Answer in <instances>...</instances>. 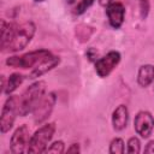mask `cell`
Masks as SVG:
<instances>
[{
    "instance_id": "1",
    "label": "cell",
    "mask_w": 154,
    "mask_h": 154,
    "mask_svg": "<svg viewBox=\"0 0 154 154\" xmlns=\"http://www.w3.org/2000/svg\"><path fill=\"white\" fill-rule=\"evenodd\" d=\"M35 31L36 26L32 22L16 24L1 20V51L18 52L24 49L31 41Z\"/></svg>"
},
{
    "instance_id": "2",
    "label": "cell",
    "mask_w": 154,
    "mask_h": 154,
    "mask_svg": "<svg viewBox=\"0 0 154 154\" xmlns=\"http://www.w3.org/2000/svg\"><path fill=\"white\" fill-rule=\"evenodd\" d=\"M46 83L43 81H38L29 85L25 91L19 96L18 101V114L25 117L30 112L34 111L36 105L40 102L42 96L45 95Z\"/></svg>"
},
{
    "instance_id": "3",
    "label": "cell",
    "mask_w": 154,
    "mask_h": 154,
    "mask_svg": "<svg viewBox=\"0 0 154 154\" xmlns=\"http://www.w3.org/2000/svg\"><path fill=\"white\" fill-rule=\"evenodd\" d=\"M55 132V124L48 123L42 125L38 130L35 131V134L30 137V142L28 146V153H45L47 152V146L49 141L52 140L53 135Z\"/></svg>"
},
{
    "instance_id": "4",
    "label": "cell",
    "mask_w": 154,
    "mask_h": 154,
    "mask_svg": "<svg viewBox=\"0 0 154 154\" xmlns=\"http://www.w3.org/2000/svg\"><path fill=\"white\" fill-rule=\"evenodd\" d=\"M52 55V53L48 49H37L29 53H25L23 55H14L10 57L6 60V64L14 69H29L36 66L40 61H42L45 58Z\"/></svg>"
},
{
    "instance_id": "5",
    "label": "cell",
    "mask_w": 154,
    "mask_h": 154,
    "mask_svg": "<svg viewBox=\"0 0 154 154\" xmlns=\"http://www.w3.org/2000/svg\"><path fill=\"white\" fill-rule=\"evenodd\" d=\"M18 101L19 96L10 95L2 107L1 117H0V130L1 134H6L13 126L16 116L18 114Z\"/></svg>"
},
{
    "instance_id": "6",
    "label": "cell",
    "mask_w": 154,
    "mask_h": 154,
    "mask_svg": "<svg viewBox=\"0 0 154 154\" xmlns=\"http://www.w3.org/2000/svg\"><path fill=\"white\" fill-rule=\"evenodd\" d=\"M55 101H57V96L54 93H49V94L42 96V99L40 100V102L36 105V107L32 111L34 122L36 124L43 123L51 116L53 107L55 105Z\"/></svg>"
},
{
    "instance_id": "7",
    "label": "cell",
    "mask_w": 154,
    "mask_h": 154,
    "mask_svg": "<svg viewBox=\"0 0 154 154\" xmlns=\"http://www.w3.org/2000/svg\"><path fill=\"white\" fill-rule=\"evenodd\" d=\"M120 61V53L117 51H111L108 52L105 57L96 59L95 61V71L99 77L103 78L107 77L119 64Z\"/></svg>"
},
{
    "instance_id": "8",
    "label": "cell",
    "mask_w": 154,
    "mask_h": 154,
    "mask_svg": "<svg viewBox=\"0 0 154 154\" xmlns=\"http://www.w3.org/2000/svg\"><path fill=\"white\" fill-rule=\"evenodd\" d=\"M30 142V134L29 128L24 124L20 125L11 137V152L13 154H20L28 150V146Z\"/></svg>"
},
{
    "instance_id": "9",
    "label": "cell",
    "mask_w": 154,
    "mask_h": 154,
    "mask_svg": "<svg viewBox=\"0 0 154 154\" xmlns=\"http://www.w3.org/2000/svg\"><path fill=\"white\" fill-rule=\"evenodd\" d=\"M134 126L136 132L141 137L148 138L152 135V131L154 128V117L147 111H141L135 117Z\"/></svg>"
},
{
    "instance_id": "10",
    "label": "cell",
    "mask_w": 154,
    "mask_h": 154,
    "mask_svg": "<svg viewBox=\"0 0 154 154\" xmlns=\"http://www.w3.org/2000/svg\"><path fill=\"white\" fill-rule=\"evenodd\" d=\"M106 14L108 18V23L112 28L119 29L124 22V16H125V8L123 4L120 2H111L107 5L106 8Z\"/></svg>"
},
{
    "instance_id": "11",
    "label": "cell",
    "mask_w": 154,
    "mask_h": 154,
    "mask_svg": "<svg viewBox=\"0 0 154 154\" xmlns=\"http://www.w3.org/2000/svg\"><path fill=\"white\" fill-rule=\"evenodd\" d=\"M59 63H60V58H59V57H57V55H49V57L45 58L42 61H40V63L32 69V71L29 73L28 77H29L30 79H34V78H36V77H40V76L45 75L46 72L51 71L52 69H54Z\"/></svg>"
},
{
    "instance_id": "12",
    "label": "cell",
    "mask_w": 154,
    "mask_h": 154,
    "mask_svg": "<svg viewBox=\"0 0 154 154\" xmlns=\"http://www.w3.org/2000/svg\"><path fill=\"white\" fill-rule=\"evenodd\" d=\"M129 120V111L125 105H119L112 114V124L113 129L117 131H120L126 128Z\"/></svg>"
},
{
    "instance_id": "13",
    "label": "cell",
    "mask_w": 154,
    "mask_h": 154,
    "mask_svg": "<svg viewBox=\"0 0 154 154\" xmlns=\"http://www.w3.org/2000/svg\"><path fill=\"white\" fill-rule=\"evenodd\" d=\"M153 81H154V66L150 64L142 65L137 73V83L142 88H146L149 84H152Z\"/></svg>"
},
{
    "instance_id": "14",
    "label": "cell",
    "mask_w": 154,
    "mask_h": 154,
    "mask_svg": "<svg viewBox=\"0 0 154 154\" xmlns=\"http://www.w3.org/2000/svg\"><path fill=\"white\" fill-rule=\"evenodd\" d=\"M24 81V76L22 73H18V72H14L12 75H10L8 79H7V84L4 89V93L10 95L11 93H13Z\"/></svg>"
},
{
    "instance_id": "15",
    "label": "cell",
    "mask_w": 154,
    "mask_h": 154,
    "mask_svg": "<svg viewBox=\"0 0 154 154\" xmlns=\"http://www.w3.org/2000/svg\"><path fill=\"white\" fill-rule=\"evenodd\" d=\"M111 154H123L124 153V141L122 138H113L109 143Z\"/></svg>"
},
{
    "instance_id": "16",
    "label": "cell",
    "mask_w": 154,
    "mask_h": 154,
    "mask_svg": "<svg viewBox=\"0 0 154 154\" xmlns=\"http://www.w3.org/2000/svg\"><path fill=\"white\" fill-rule=\"evenodd\" d=\"M128 153L130 154H137L141 150V142L137 137H130L128 141Z\"/></svg>"
},
{
    "instance_id": "17",
    "label": "cell",
    "mask_w": 154,
    "mask_h": 154,
    "mask_svg": "<svg viewBox=\"0 0 154 154\" xmlns=\"http://www.w3.org/2000/svg\"><path fill=\"white\" fill-rule=\"evenodd\" d=\"M93 4H94V0H81L79 4L77 5L75 12H76L77 14H82V13H84Z\"/></svg>"
},
{
    "instance_id": "18",
    "label": "cell",
    "mask_w": 154,
    "mask_h": 154,
    "mask_svg": "<svg viewBox=\"0 0 154 154\" xmlns=\"http://www.w3.org/2000/svg\"><path fill=\"white\" fill-rule=\"evenodd\" d=\"M65 149V146H64V142L63 141H55L53 144H51L49 148H47V152L48 153H55V154H60L63 153Z\"/></svg>"
},
{
    "instance_id": "19",
    "label": "cell",
    "mask_w": 154,
    "mask_h": 154,
    "mask_svg": "<svg viewBox=\"0 0 154 154\" xmlns=\"http://www.w3.org/2000/svg\"><path fill=\"white\" fill-rule=\"evenodd\" d=\"M140 4H141V14H142V18H146L147 17V13H148V8H149L148 0H140Z\"/></svg>"
},
{
    "instance_id": "20",
    "label": "cell",
    "mask_w": 154,
    "mask_h": 154,
    "mask_svg": "<svg viewBox=\"0 0 154 154\" xmlns=\"http://www.w3.org/2000/svg\"><path fill=\"white\" fill-rule=\"evenodd\" d=\"M144 153H152V154H154V140L148 142V144L144 148Z\"/></svg>"
},
{
    "instance_id": "21",
    "label": "cell",
    "mask_w": 154,
    "mask_h": 154,
    "mask_svg": "<svg viewBox=\"0 0 154 154\" xmlns=\"http://www.w3.org/2000/svg\"><path fill=\"white\" fill-rule=\"evenodd\" d=\"M67 153H79V146L77 143L71 144V147L67 148Z\"/></svg>"
},
{
    "instance_id": "22",
    "label": "cell",
    "mask_w": 154,
    "mask_h": 154,
    "mask_svg": "<svg viewBox=\"0 0 154 154\" xmlns=\"http://www.w3.org/2000/svg\"><path fill=\"white\" fill-rule=\"evenodd\" d=\"M35 2H42V1H45V0H34Z\"/></svg>"
}]
</instances>
